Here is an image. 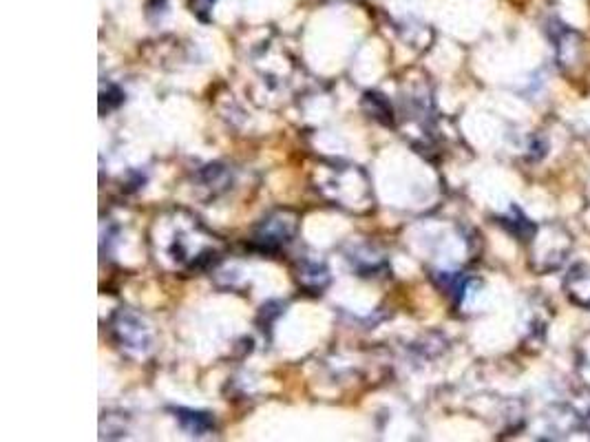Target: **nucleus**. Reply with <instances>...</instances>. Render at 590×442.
I'll list each match as a JSON object with an SVG mask.
<instances>
[{
  "instance_id": "f257e3e1",
  "label": "nucleus",
  "mask_w": 590,
  "mask_h": 442,
  "mask_svg": "<svg viewBox=\"0 0 590 442\" xmlns=\"http://www.w3.org/2000/svg\"><path fill=\"white\" fill-rule=\"evenodd\" d=\"M175 418L179 420V425H182L188 434H193V436H204L215 427L213 416L206 414V412H193V409L177 407Z\"/></svg>"
}]
</instances>
